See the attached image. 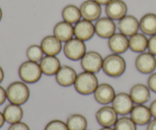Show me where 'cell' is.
<instances>
[{
	"label": "cell",
	"instance_id": "cell-1",
	"mask_svg": "<svg viewBox=\"0 0 156 130\" xmlns=\"http://www.w3.org/2000/svg\"><path fill=\"white\" fill-rule=\"evenodd\" d=\"M126 64L125 59L117 53L108 55L104 59L102 69L108 76L118 78L126 71Z\"/></svg>",
	"mask_w": 156,
	"mask_h": 130
},
{
	"label": "cell",
	"instance_id": "cell-2",
	"mask_svg": "<svg viewBox=\"0 0 156 130\" xmlns=\"http://www.w3.org/2000/svg\"><path fill=\"white\" fill-rule=\"evenodd\" d=\"M98 86V79L94 73L84 71L77 76L74 83L75 89L82 95L94 94Z\"/></svg>",
	"mask_w": 156,
	"mask_h": 130
},
{
	"label": "cell",
	"instance_id": "cell-3",
	"mask_svg": "<svg viewBox=\"0 0 156 130\" xmlns=\"http://www.w3.org/2000/svg\"><path fill=\"white\" fill-rule=\"evenodd\" d=\"M7 99L11 104H24L30 97V89L25 82L16 81L8 86L6 89Z\"/></svg>",
	"mask_w": 156,
	"mask_h": 130
},
{
	"label": "cell",
	"instance_id": "cell-4",
	"mask_svg": "<svg viewBox=\"0 0 156 130\" xmlns=\"http://www.w3.org/2000/svg\"><path fill=\"white\" fill-rule=\"evenodd\" d=\"M40 64L38 62L27 60L22 62L18 69V76L21 81L27 84L37 82L42 76Z\"/></svg>",
	"mask_w": 156,
	"mask_h": 130
},
{
	"label": "cell",
	"instance_id": "cell-5",
	"mask_svg": "<svg viewBox=\"0 0 156 130\" xmlns=\"http://www.w3.org/2000/svg\"><path fill=\"white\" fill-rule=\"evenodd\" d=\"M63 52L65 56L70 60H81L86 53V45L85 41L81 40L76 37L72 38L65 43Z\"/></svg>",
	"mask_w": 156,
	"mask_h": 130
},
{
	"label": "cell",
	"instance_id": "cell-6",
	"mask_svg": "<svg viewBox=\"0 0 156 130\" xmlns=\"http://www.w3.org/2000/svg\"><path fill=\"white\" fill-rule=\"evenodd\" d=\"M104 59L101 55L96 51L86 52L81 59V66L84 71L92 73H98L102 69Z\"/></svg>",
	"mask_w": 156,
	"mask_h": 130
},
{
	"label": "cell",
	"instance_id": "cell-7",
	"mask_svg": "<svg viewBox=\"0 0 156 130\" xmlns=\"http://www.w3.org/2000/svg\"><path fill=\"white\" fill-rule=\"evenodd\" d=\"M137 71L142 74H152L156 69L155 56L149 52L141 53L135 60Z\"/></svg>",
	"mask_w": 156,
	"mask_h": 130
},
{
	"label": "cell",
	"instance_id": "cell-8",
	"mask_svg": "<svg viewBox=\"0 0 156 130\" xmlns=\"http://www.w3.org/2000/svg\"><path fill=\"white\" fill-rule=\"evenodd\" d=\"M134 103L129 94L126 92H120L116 94L112 101V107L117 114L126 116L130 114L134 107Z\"/></svg>",
	"mask_w": 156,
	"mask_h": 130
},
{
	"label": "cell",
	"instance_id": "cell-9",
	"mask_svg": "<svg viewBox=\"0 0 156 130\" xmlns=\"http://www.w3.org/2000/svg\"><path fill=\"white\" fill-rule=\"evenodd\" d=\"M116 28L117 26L114 20L108 17L98 18L94 24L95 33L99 37L103 39H109L115 33Z\"/></svg>",
	"mask_w": 156,
	"mask_h": 130
},
{
	"label": "cell",
	"instance_id": "cell-10",
	"mask_svg": "<svg viewBox=\"0 0 156 130\" xmlns=\"http://www.w3.org/2000/svg\"><path fill=\"white\" fill-rule=\"evenodd\" d=\"M117 113L113 107L105 106L97 111L95 114L97 122L102 127H111L117 123Z\"/></svg>",
	"mask_w": 156,
	"mask_h": 130
},
{
	"label": "cell",
	"instance_id": "cell-11",
	"mask_svg": "<svg viewBox=\"0 0 156 130\" xmlns=\"http://www.w3.org/2000/svg\"><path fill=\"white\" fill-rule=\"evenodd\" d=\"M80 12L83 19L89 21H97L101 15V5L94 0H86L80 6Z\"/></svg>",
	"mask_w": 156,
	"mask_h": 130
},
{
	"label": "cell",
	"instance_id": "cell-12",
	"mask_svg": "<svg viewBox=\"0 0 156 130\" xmlns=\"http://www.w3.org/2000/svg\"><path fill=\"white\" fill-rule=\"evenodd\" d=\"M95 33L94 24L87 20H80L75 24L74 36L82 41L89 40Z\"/></svg>",
	"mask_w": 156,
	"mask_h": 130
},
{
	"label": "cell",
	"instance_id": "cell-13",
	"mask_svg": "<svg viewBox=\"0 0 156 130\" xmlns=\"http://www.w3.org/2000/svg\"><path fill=\"white\" fill-rule=\"evenodd\" d=\"M127 10V5L123 0H111L105 8L107 16L114 21H120L126 16Z\"/></svg>",
	"mask_w": 156,
	"mask_h": 130
},
{
	"label": "cell",
	"instance_id": "cell-14",
	"mask_svg": "<svg viewBox=\"0 0 156 130\" xmlns=\"http://www.w3.org/2000/svg\"><path fill=\"white\" fill-rule=\"evenodd\" d=\"M116 96L115 90L108 83L98 85L94 92V97L96 101L102 105H107L112 103Z\"/></svg>",
	"mask_w": 156,
	"mask_h": 130
},
{
	"label": "cell",
	"instance_id": "cell-15",
	"mask_svg": "<svg viewBox=\"0 0 156 130\" xmlns=\"http://www.w3.org/2000/svg\"><path fill=\"white\" fill-rule=\"evenodd\" d=\"M117 27L120 33L126 37H131L138 33L140 21L133 15H126L118 21Z\"/></svg>",
	"mask_w": 156,
	"mask_h": 130
},
{
	"label": "cell",
	"instance_id": "cell-16",
	"mask_svg": "<svg viewBox=\"0 0 156 130\" xmlns=\"http://www.w3.org/2000/svg\"><path fill=\"white\" fill-rule=\"evenodd\" d=\"M77 76L76 70L66 65H61L59 71L55 75L56 82L62 87H70L74 85Z\"/></svg>",
	"mask_w": 156,
	"mask_h": 130
},
{
	"label": "cell",
	"instance_id": "cell-17",
	"mask_svg": "<svg viewBox=\"0 0 156 130\" xmlns=\"http://www.w3.org/2000/svg\"><path fill=\"white\" fill-rule=\"evenodd\" d=\"M152 117L149 107L143 104L136 105L130 112V118L139 126L148 124L151 121Z\"/></svg>",
	"mask_w": 156,
	"mask_h": 130
},
{
	"label": "cell",
	"instance_id": "cell-18",
	"mask_svg": "<svg viewBox=\"0 0 156 130\" xmlns=\"http://www.w3.org/2000/svg\"><path fill=\"white\" fill-rule=\"evenodd\" d=\"M108 47L113 53L122 54L129 49V39L121 33H115L108 39Z\"/></svg>",
	"mask_w": 156,
	"mask_h": 130
},
{
	"label": "cell",
	"instance_id": "cell-19",
	"mask_svg": "<svg viewBox=\"0 0 156 130\" xmlns=\"http://www.w3.org/2000/svg\"><path fill=\"white\" fill-rule=\"evenodd\" d=\"M129 96L134 104H144L150 100V89L144 84H136L131 88Z\"/></svg>",
	"mask_w": 156,
	"mask_h": 130
},
{
	"label": "cell",
	"instance_id": "cell-20",
	"mask_svg": "<svg viewBox=\"0 0 156 130\" xmlns=\"http://www.w3.org/2000/svg\"><path fill=\"white\" fill-rule=\"evenodd\" d=\"M39 64L43 74L48 76H55L61 67L60 60L56 56L46 55L40 61Z\"/></svg>",
	"mask_w": 156,
	"mask_h": 130
},
{
	"label": "cell",
	"instance_id": "cell-21",
	"mask_svg": "<svg viewBox=\"0 0 156 130\" xmlns=\"http://www.w3.org/2000/svg\"><path fill=\"white\" fill-rule=\"evenodd\" d=\"M41 47L44 54L48 56H56L62 50V42L54 35H48L43 38Z\"/></svg>",
	"mask_w": 156,
	"mask_h": 130
},
{
	"label": "cell",
	"instance_id": "cell-22",
	"mask_svg": "<svg viewBox=\"0 0 156 130\" xmlns=\"http://www.w3.org/2000/svg\"><path fill=\"white\" fill-rule=\"evenodd\" d=\"M53 35L61 42H67L73 38L74 26L65 21H59L53 27Z\"/></svg>",
	"mask_w": 156,
	"mask_h": 130
},
{
	"label": "cell",
	"instance_id": "cell-23",
	"mask_svg": "<svg viewBox=\"0 0 156 130\" xmlns=\"http://www.w3.org/2000/svg\"><path fill=\"white\" fill-rule=\"evenodd\" d=\"M5 120L9 124L18 123L21 121L24 116V111L21 105L9 104L3 111Z\"/></svg>",
	"mask_w": 156,
	"mask_h": 130
},
{
	"label": "cell",
	"instance_id": "cell-24",
	"mask_svg": "<svg viewBox=\"0 0 156 130\" xmlns=\"http://www.w3.org/2000/svg\"><path fill=\"white\" fill-rule=\"evenodd\" d=\"M149 39L146 34L136 33L129 38V48L135 53H143L148 49Z\"/></svg>",
	"mask_w": 156,
	"mask_h": 130
},
{
	"label": "cell",
	"instance_id": "cell-25",
	"mask_svg": "<svg viewBox=\"0 0 156 130\" xmlns=\"http://www.w3.org/2000/svg\"><path fill=\"white\" fill-rule=\"evenodd\" d=\"M140 29L146 35L156 34V15L147 13L143 15L140 21Z\"/></svg>",
	"mask_w": 156,
	"mask_h": 130
},
{
	"label": "cell",
	"instance_id": "cell-26",
	"mask_svg": "<svg viewBox=\"0 0 156 130\" xmlns=\"http://www.w3.org/2000/svg\"><path fill=\"white\" fill-rule=\"evenodd\" d=\"M62 17L63 21L70 24H76L82 18L80 9L75 5H68L65 6L62 11Z\"/></svg>",
	"mask_w": 156,
	"mask_h": 130
},
{
	"label": "cell",
	"instance_id": "cell-27",
	"mask_svg": "<svg viewBox=\"0 0 156 130\" xmlns=\"http://www.w3.org/2000/svg\"><path fill=\"white\" fill-rule=\"evenodd\" d=\"M66 125L69 130H86L88 121L82 114H74L69 116Z\"/></svg>",
	"mask_w": 156,
	"mask_h": 130
},
{
	"label": "cell",
	"instance_id": "cell-28",
	"mask_svg": "<svg viewBox=\"0 0 156 130\" xmlns=\"http://www.w3.org/2000/svg\"><path fill=\"white\" fill-rule=\"evenodd\" d=\"M44 51L41 48V45H37V44H32L26 51V56L28 60L33 61V62H38L43 59L44 57Z\"/></svg>",
	"mask_w": 156,
	"mask_h": 130
},
{
	"label": "cell",
	"instance_id": "cell-29",
	"mask_svg": "<svg viewBox=\"0 0 156 130\" xmlns=\"http://www.w3.org/2000/svg\"><path fill=\"white\" fill-rule=\"evenodd\" d=\"M115 130H136V124L130 117H122L114 125Z\"/></svg>",
	"mask_w": 156,
	"mask_h": 130
},
{
	"label": "cell",
	"instance_id": "cell-30",
	"mask_svg": "<svg viewBox=\"0 0 156 130\" xmlns=\"http://www.w3.org/2000/svg\"><path fill=\"white\" fill-rule=\"evenodd\" d=\"M44 130H69L66 123L60 120H53L49 122Z\"/></svg>",
	"mask_w": 156,
	"mask_h": 130
},
{
	"label": "cell",
	"instance_id": "cell-31",
	"mask_svg": "<svg viewBox=\"0 0 156 130\" xmlns=\"http://www.w3.org/2000/svg\"><path fill=\"white\" fill-rule=\"evenodd\" d=\"M148 50L149 53L156 56V34L152 35L150 37V38H149Z\"/></svg>",
	"mask_w": 156,
	"mask_h": 130
},
{
	"label": "cell",
	"instance_id": "cell-32",
	"mask_svg": "<svg viewBox=\"0 0 156 130\" xmlns=\"http://www.w3.org/2000/svg\"><path fill=\"white\" fill-rule=\"evenodd\" d=\"M147 84L150 91L156 94V72L152 73L149 76L147 81Z\"/></svg>",
	"mask_w": 156,
	"mask_h": 130
},
{
	"label": "cell",
	"instance_id": "cell-33",
	"mask_svg": "<svg viewBox=\"0 0 156 130\" xmlns=\"http://www.w3.org/2000/svg\"><path fill=\"white\" fill-rule=\"evenodd\" d=\"M8 130H30V128L25 123L20 121L18 123L11 124Z\"/></svg>",
	"mask_w": 156,
	"mask_h": 130
},
{
	"label": "cell",
	"instance_id": "cell-34",
	"mask_svg": "<svg viewBox=\"0 0 156 130\" xmlns=\"http://www.w3.org/2000/svg\"><path fill=\"white\" fill-rule=\"evenodd\" d=\"M7 99V93L6 90L3 87L0 86V106L5 102Z\"/></svg>",
	"mask_w": 156,
	"mask_h": 130
},
{
	"label": "cell",
	"instance_id": "cell-35",
	"mask_svg": "<svg viewBox=\"0 0 156 130\" xmlns=\"http://www.w3.org/2000/svg\"><path fill=\"white\" fill-rule=\"evenodd\" d=\"M149 109H150L152 117L156 119V99L151 103L150 106H149Z\"/></svg>",
	"mask_w": 156,
	"mask_h": 130
},
{
	"label": "cell",
	"instance_id": "cell-36",
	"mask_svg": "<svg viewBox=\"0 0 156 130\" xmlns=\"http://www.w3.org/2000/svg\"><path fill=\"white\" fill-rule=\"evenodd\" d=\"M146 130H156V119L151 120L149 123H148L147 129Z\"/></svg>",
	"mask_w": 156,
	"mask_h": 130
},
{
	"label": "cell",
	"instance_id": "cell-37",
	"mask_svg": "<svg viewBox=\"0 0 156 130\" xmlns=\"http://www.w3.org/2000/svg\"><path fill=\"white\" fill-rule=\"evenodd\" d=\"M5 122V120L4 114H3V113H2L0 111V128H2L4 126Z\"/></svg>",
	"mask_w": 156,
	"mask_h": 130
},
{
	"label": "cell",
	"instance_id": "cell-38",
	"mask_svg": "<svg viewBox=\"0 0 156 130\" xmlns=\"http://www.w3.org/2000/svg\"><path fill=\"white\" fill-rule=\"evenodd\" d=\"M94 1L98 3L99 5H107L111 0H94Z\"/></svg>",
	"mask_w": 156,
	"mask_h": 130
},
{
	"label": "cell",
	"instance_id": "cell-39",
	"mask_svg": "<svg viewBox=\"0 0 156 130\" xmlns=\"http://www.w3.org/2000/svg\"><path fill=\"white\" fill-rule=\"evenodd\" d=\"M4 77H5L4 70H3V69L0 66V83H1V82L3 81Z\"/></svg>",
	"mask_w": 156,
	"mask_h": 130
},
{
	"label": "cell",
	"instance_id": "cell-40",
	"mask_svg": "<svg viewBox=\"0 0 156 130\" xmlns=\"http://www.w3.org/2000/svg\"><path fill=\"white\" fill-rule=\"evenodd\" d=\"M100 130H115L111 127H102Z\"/></svg>",
	"mask_w": 156,
	"mask_h": 130
},
{
	"label": "cell",
	"instance_id": "cell-41",
	"mask_svg": "<svg viewBox=\"0 0 156 130\" xmlns=\"http://www.w3.org/2000/svg\"><path fill=\"white\" fill-rule=\"evenodd\" d=\"M2 9L1 8H0V21H1V20H2Z\"/></svg>",
	"mask_w": 156,
	"mask_h": 130
},
{
	"label": "cell",
	"instance_id": "cell-42",
	"mask_svg": "<svg viewBox=\"0 0 156 130\" xmlns=\"http://www.w3.org/2000/svg\"><path fill=\"white\" fill-rule=\"evenodd\" d=\"M86 130H87V129H86Z\"/></svg>",
	"mask_w": 156,
	"mask_h": 130
}]
</instances>
